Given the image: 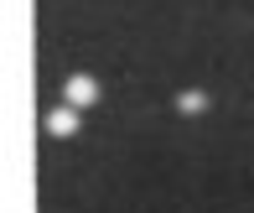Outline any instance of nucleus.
Segmentation results:
<instances>
[{"instance_id":"3","label":"nucleus","mask_w":254,"mask_h":213,"mask_svg":"<svg viewBox=\"0 0 254 213\" xmlns=\"http://www.w3.org/2000/svg\"><path fill=\"white\" fill-rule=\"evenodd\" d=\"M177 109H182V114H202V109H207V94H202V89L177 94Z\"/></svg>"},{"instance_id":"2","label":"nucleus","mask_w":254,"mask_h":213,"mask_svg":"<svg viewBox=\"0 0 254 213\" xmlns=\"http://www.w3.org/2000/svg\"><path fill=\"white\" fill-rule=\"evenodd\" d=\"M63 94H67V104H78V109H83V104H99V84H94V73H73Z\"/></svg>"},{"instance_id":"1","label":"nucleus","mask_w":254,"mask_h":213,"mask_svg":"<svg viewBox=\"0 0 254 213\" xmlns=\"http://www.w3.org/2000/svg\"><path fill=\"white\" fill-rule=\"evenodd\" d=\"M47 135H57V140L78 135V104H57V109H47Z\"/></svg>"}]
</instances>
